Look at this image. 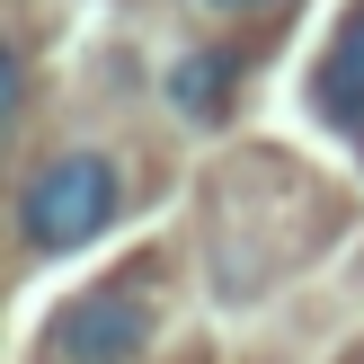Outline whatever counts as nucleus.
Wrapping results in <instances>:
<instances>
[{
  "instance_id": "nucleus-1",
  "label": "nucleus",
  "mask_w": 364,
  "mask_h": 364,
  "mask_svg": "<svg viewBox=\"0 0 364 364\" xmlns=\"http://www.w3.org/2000/svg\"><path fill=\"white\" fill-rule=\"evenodd\" d=\"M116 213H124V169L107 151H63L18 187V240L36 258H63V249H89Z\"/></svg>"
},
{
  "instance_id": "nucleus-2",
  "label": "nucleus",
  "mask_w": 364,
  "mask_h": 364,
  "mask_svg": "<svg viewBox=\"0 0 364 364\" xmlns=\"http://www.w3.org/2000/svg\"><path fill=\"white\" fill-rule=\"evenodd\" d=\"M142 338H151V302L134 284H98V294H71L53 311V338L45 355L53 364H134Z\"/></svg>"
},
{
  "instance_id": "nucleus-3",
  "label": "nucleus",
  "mask_w": 364,
  "mask_h": 364,
  "mask_svg": "<svg viewBox=\"0 0 364 364\" xmlns=\"http://www.w3.org/2000/svg\"><path fill=\"white\" fill-rule=\"evenodd\" d=\"M311 98H320V116L338 124V134L364 151V0L347 18H338V36H329V53H320V80H311Z\"/></svg>"
},
{
  "instance_id": "nucleus-4",
  "label": "nucleus",
  "mask_w": 364,
  "mask_h": 364,
  "mask_svg": "<svg viewBox=\"0 0 364 364\" xmlns=\"http://www.w3.org/2000/svg\"><path fill=\"white\" fill-rule=\"evenodd\" d=\"M231 80H240V63H231V53H196V63H178L169 98L187 107V116H213V107L231 98Z\"/></svg>"
},
{
  "instance_id": "nucleus-5",
  "label": "nucleus",
  "mask_w": 364,
  "mask_h": 364,
  "mask_svg": "<svg viewBox=\"0 0 364 364\" xmlns=\"http://www.w3.org/2000/svg\"><path fill=\"white\" fill-rule=\"evenodd\" d=\"M213 18H258V9H276V0H205Z\"/></svg>"
}]
</instances>
